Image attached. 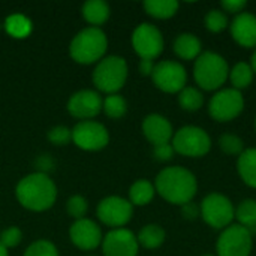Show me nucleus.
Here are the masks:
<instances>
[{
	"label": "nucleus",
	"instance_id": "34",
	"mask_svg": "<svg viewBox=\"0 0 256 256\" xmlns=\"http://www.w3.org/2000/svg\"><path fill=\"white\" fill-rule=\"evenodd\" d=\"M48 140L54 146H66L72 141V130L66 126H54L48 132Z\"/></svg>",
	"mask_w": 256,
	"mask_h": 256
},
{
	"label": "nucleus",
	"instance_id": "2",
	"mask_svg": "<svg viewBox=\"0 0 256 256\" xmlns=\"http://www.w3.org/2000/svg\"><path fill=\"white\" fill-rule=\"evenodd\" d=\"M15 195L18 202L30 212H45L57 200V188L45 172H33L21 178Z\"/></svg>",
	"mask_w": 256,
	"mask_h": 256
},
{
	"label": "nucleus",
	"instance_id": "38",
	"mask_svg": "<svg viewBox=\"0 0 256 256\" xmlns=\"http://www.w3.org/2000/svg\"><path fill=\"white\" fill-rule=\"evenodd\" d=\"M180 208H182V214L186 220H196L198 218H201L200 204H196L195 201H190V202L182 206Z\"/></svg>",
	"mask_w": 256,
	"mask_h": 256
},
{
	"label": "nucleus",
	"instance_id": "15",
	"mask_svg": "<svg viewBox=\"0 0 256 256\" xmlns=\"http://www.w3.org/2000/svg\"><path fill=\"white\" fill-rule=\"evenodd\" d=\"M102 98L98 92L94 90H80L70 96L68 100V111L70 116L81 118V120H88L96 117L102 111Z\"/></svg>",
	"mask_w": 256,
	"mask_h": 256
},
{
	"label": "nucleus",
	"instance_id": "23",
	"mask_svg": "<svg viewBox=\"0 0 256 256\" xmlns=\"http://www.w3.org/2000/svg\"><path fill=\"white\" fill-rule=\"evenodd\" d=\"M154 195V183H152L147 178H140L129 189V202L136 207H144L153 201Z\"/></svg>",
	"mask_w": 256,
	"mask_h": 256
},
{
	"label": "nucleus",
	"instance_id": "20",
	"mask_svg": "<svg viewBox=\"0 0 256 256\" xmlns=\"http://www.w3.org/2000/svg\"><path fill=\"white\" fill-rule=\"evenodd\" d=\"M237 172L242 182L256 189V147H248L237 158Z\"/></svg>",
	"mask_w": 256,
	"mask_h": 256
},
{
	"label": "nucleus",
	"instance_id": "39",
	"mask_svg": "<svg viewBox=\"0 0 256 256\" xmlns=\"http://www.w3.org/2000/svg\"><path fill=\"white\" fill-rule=\"evenodd\" d=\"M154 60H141L140 62V72L144 76H152L153 69H154Z\"/></svg>",
	"mask_w": 256,
	"mask_h": 256
},
{
	"label": "nucleus",
	"instance_id": "26",
	"mask_svg": "<svg viewBox=\"0 0 256 256\" xmlns=\"http://www.w3.org/2000/svg\"><path fill=\"white\" fill-rule=\"evenodd\" d=\"M236 224L256 234V200L246 198L236 206Z\"/></svg>",
	"mask_w": 256,
	"mask_h": 256
},
{
	"label": "nucleus",
	"instance_id": "19",
	"mask_svg": "<svg viewBox=\"0 0 256 256\" xmlns=\"http://www.w3.org/2000/svg\"><path fill=\"white\" fill-rule=\"evenodd\" d=\"M172 51L176 56L186 62H195L202 52V42L201 39L190 32H183L177 34L172 42Z\"/></svg>",
	"mask_w": 256,
	"mask_h": 256
},
{
	"label": "nucleus",
	"instance_id": "17",
	"mask_svg": "<svg viewBox=\"0 0 256 256\" xmlns=\"http://www.w3.org/2000/svg\"><path fill=\"white\" fill-rule=\"evenodd\" d=\"M70 242L81 250H93L102 243L100 228L90 219H80L69 230Z\"/></svg>",
	"mask_w": 256,
	"mask_h": 256
},
{
	"label": "nucleus",
	"instance_id": "30",
	"mask_svg": "<svg viewBox=\"0 0 256 256\" xmlns=\"http://www.w3.org/2000/svg\"><path fill=\"white\" fill-rule=\"evenodd\" d=\"M102 111L110 118H122L128 111V102L120 94H108L102 102Z\"/></svg>",
	"mask_w": 256,
	"mask_h": 256
},
{
	"label": "nucleus",
	"instance_id": "18",
	"mask_svg": "<svg viewBox=\"0 0 256 256\" xmlns=\"http://www.w3.org/2000/svg\"><path fill=\"white\" fill-rule=\"evenodd\" d=\"M141 129L144 136L153 147L171 142L176 132L171 122L162 114H148L142 120Z\"/></svg>",
	"mask_w": 256,
	"mask_h": 256
},
{
	"label": "nucleus",
	"instance_id": "31",
	"mask_svg": "<svg viewBox=\"0 0 256 256\" xmlns=\"http://www.w3.org/2000/svg\"><path fill=\"white\" fill-rule=\"evenodd\" d=\"M218 144H219V148L222 153L228 154V156H240L243 152H244V141L236 135V134H224L219 136L218 140Z\"/></svg>",
	"mask_w": 256,
	"mask_h": 256
},
{
	"label": "nucleus",
	"instance_id": "42",
	"mask_svg": "<svg viewBox=\"0 0 256 256\" xmlns=\"http://www.w3.org/2000/svg\"><path fill=\"white\" fill-rule=\"evenodd\" d=\"M254 126H255V132H256V116H255V123H254Z\"/></svg>",
	"mask_w": 256,
	"mask_h": 256
},
{
	"label": "nucleus",
	"instance_id": "13",
	"mask_svg": "<svg viewBox=\"0 0 256 256\" xmlns=\"http://www.w3.org/2000/svg\"><path fill=\"white\" fill-rule=\"evenodd\" d=\"M134 206L122 196H106L98 206V218L102 224L118 230L130 222Z\"/></svg>",
	"mask_w": 256,
	"mask_h": 256
},
{
	"label": "nucleus",
	"instance_id": "5",
	"mask_svg": "<svg viewBox=\"0 0 256 256\" xmlns=\"http://www.w3.org/2000/svg\"><path fill=\"white\" fill-rule=\"evenodd\" d=\"M129 74L128 63L120 56L104 57L94 68L92 80L93 84L104 93L116 94L126 84Z\"/></svg>",
	"mask_w": 256,
	"mask_h": 256
},
{
	"label": "nucleus",
	"instance_id": "12",
	"mask_svg": "<svg viewBox=\"0 0 256 256\" xmlns=\"http://www.w3.org/2000/svg\"><path fill=\"white\" fill-rule=\"evenodd\" d=\"M72 141L81 150L98 152L108 146L110 134L102 123L93 120H82L72 129Z\"/></svg>",
	"mask_w": 256,
	"mask_h": 256
},
{
	"label": "nucleus",
	"instance_id": "33",
	"mask_svg": "<svg viewBox=\"0 0 256 256\" xmlns=\"http://www.w3.org/2000/svg\"><path fill=\"white\" fill-rule=\"evenodd\" d=\"M24 256H58V252H57V248L51 242L38 240L27 248Z\"/></svg>",
	"mask_w": 256,
	"mask_h": 256
},
{
	"label": "nucleus",
	"instance_id": "22",
	"mask_svg": "<svg viewBox=\"0 0 256 256\" xmlns=\"http://www.w3.org/2000/svg\"><path fill=\"white\" fill-rule=\"evenodd\" d=\"M254 78H255V72L249 64V62H237L234 66L230 68L228 81L231 82V87L238 92H243L244 88L250 87Z\"/></svg>",
	"mask_w": 256,
	"mask_h": 256
},
{
	"label": "nucleus",
	"instance_id": "41",
	"mask_svg": "<svg viewBox=\"0 0 256 256\" xmlns=\"http://www.w3.org/2000/svg\"><path fill=\"white\" fill-rule=\"evenodd\" d=\"M0 256H8V249L0 243Z\"/></svg>",
	"mask_w": 256,
	"mask_h": 256
},
{
	"label": "nucleus",
	"instance_id": "37",
	"mask_svg": "<svg viewBox=\"0 0 256 256\" xmlns=\"http://www.w3.org/2000/svg\"><path fill=\"white\" fill-rule=\"evenodd\" d=\"M174 154H176V152H174V147L171 142L153 147V156L159 162H168L174 158Z\"/></svg>",
	"mask_w": 256,
	"mask_h": 256
},
{
	"label": "nucleus",
	"instance_id": "29",
	"mask_svg": "<svg viewBox=\"0 0 256 256\" xmlns=\"http://www.w3.org/2000/svg\"><path fill=\"white\" fill-rule=\"evenodd\" d=\"M204 27L210 33H220L230 27L228 15L220 8L210 9L204 16Z\"/></svg>",
	"mask_w": 256,
	"mask_h": 256
},
{
	"label": "nucleus",
	"instance_id": "14",
	"mask_svg": "<svg viewBox=\"0 0 256 256\" xmlns=\"http://www.w3.org/2000/svg\"><path fill=\"white\" fill-rule=\"evenodd\" d=\"M138 250L136 236L126 228L112 230L102 238L104 256H138Z\"/></svg>",
	"mask_w": 256,
	"mask_h": 256
},
{
	"label": "nucleus",
	"instance_id": "16",
	"mask_svg": "<svg viewBox=\"0 0 256 256\" xmlns=\"http://www.w3.org/2000/svg\"><path fill=\"white\" fill-rule=\"evenodd\" d=\"M230 34L232 40L248 50L256 48V15L252 12H242L230 21Z\"/></svg>",
	"mask_w": 256,
	"mask_h": 256
},
{
	"label": "nucleus",
	"instance_id": "43",
	"mask_svg": "<svg viewBox=\"0 0 256 256\" xmlns=\"http://www.w3.org/2000/svg\"><path fill=\"white\" fill-rule=\"evenodd\" d=\"M202 256H216V255H210V254H207V255H202Z\"/></svg>",
	"mask_w": 256,
	"mask_h": 256
},
{
	"label": "nucleus",
	"instance_id": "27",
	"mask_svg": "<svg viewBox=\"0 0 256 256\" xmlns=\"http://www.w3.org/2000/svg\"><path fill=\"white\" fill-rule=\"evenodd\" d=\"M177 100L182 110L188 112H196L204 106V94L202 90L194 86H186L178 94Z\"/></svg>",
	"mask_w": 256,
	"mask_h": 256
},
{
	"label": "nucleus",
	"instance_id": "21",
	"mask_svg": "<svg viewBox=\"0 0 256 256\" xmlns=\"http://www.w3.org/2000/svg\"><path fill=\"white\" fill-rule=\"evenodd\" d=\"M82 16L87 22L92 24V27L102 26L111 14L110 4L104 0H88L82 4Z\"/></svg>",
	"mask_w": 256,
	"mask_h": 256
},
{
	"label": "nucleus",
	"instance_id": "40",
	"mask_svg": "<svg viewBox=\"0 0 256 256\" xmlns=\"http://www.w3.org/2000/svg\"><path fill=\"white\" fill-rule=\"evenodd\" d=\"M249 64L252 66V69H254V72H255V75H256V48L254 50L252 56H250V62H249Z\"/></svg>",
	"mask_w": 256,
	"mask_h": 256
},
{
	"label": "nucleus",
	"instance_id": "28",
	"mask_svg": "<svg viewBox=\"0 0 256 256\" xmlns=\"http://www.w3.org/2000/svg\"><path fill=\"white\" fill-rule=\"evenodd\" d=\"M4 27H6V32L14 36V38H26L32 32V22L27 16L24 15H20V14H15V15H10L6 18V22H4Z\"/></svg>",
	"mask_w": 256,
	"mask_h": 256
},
{
	"label": "nucleus",
	"instance_id": "1",
	"mask_svg": "<svg viewBox=\"0 0 256 256\" xmlns=\"http://www.w3.org/2000/svg\"><path fill=\"white\" fill-rule=\"evenodd\" d=\"M156 194L172 206H184L196 196L198 180L196 176L180 165L164 168L154 180Z\"/></svg>",
	"mask_w": 256,
	"mask_h": 256
},
{
	"label": "nucleus",
	"instance_id": "32",
	"mask_svg": "<svg viewBox=\"0 0 256 256\" xmlns=\"http://www.w3.org/2000/svg\"><path fill=\"white\" fill-rule=\"evenodd\" d=\"M66 210H68V214L76 220L80 219H84L87 210H88V204H87V200L81 195H74L68 200V204H66Z\"/></svg>",
	"mask_w": 256,
	"mask_h": 256
},
{
	"label": "nucleus",
	"instance_id": "10",
	"mask_svg": "<svg viewBox=\"0 0 256 256\" xmlns=\"http://www.w3.org/2000/svg\"><path fill=\"white\" fill-rule=\"evenodd\" d=\"M150 78L160 92L170 94H178L188 86V70L176 60L158 62Z\"/></svg>",
	"mask_w": 256,
	"mask_h": 256
},
{
	"label": "nucleus",
	"instance_id": "8",
	"mask_svg": "<svg viewBox=\"0 0 256 256\" xmlns=\"http://www.w3.org/2000/svg\"><path fill=\"white\" fill-rule=\"evenodd\" d=\"M246 105L242 92L232 87H224L213 93L208 100V116L218 123H228L240 117Z\"/></svg>",
	"mask_w": 256,
	"mask_h": 256
},
{
	"label": "nucleus",
	"instance_id": "7",
	"mask_svg": "<svg viewBox=\"0 0 256 256\" xmlns=\"http://www.w3.org/2000/svg\"><path fill=\"white\" fill-rule=\"evenodd\" d=\"M201 219L213 230L222 231L234 224L236 207L232 201L219 192H212L202 198L200 202Z\"/></svg>",
	"mask_w": 256,
	"mask_h": 256
},
{
	"label": "nucleus",
	"instance_id": "6",
	"mask_svg": "<svg viewBox=\"0 0 256 256\" xmlns=\"http://www.w3.org/2000/svg\"><path fill=\"white\" fill-rule=\"evenodd\" d=\"M171 144L174 147L176 154L184 156V158H204L212 150V138L208 132L200 126L188 124L174 132V136L171 140Z\"/></svg>",
	"mask_w": 256,
	"mask_h": 256
},
{
	"label": "nucleus",
	"instance_id": "36",
	"mask_svg": "<svg viewBox=\"0 0 256 256\" xmlns=\"http://www.w3.org/2000/svg\"><path fill=\"white\" fill-rule=\"evenodd\" d=\"M219 6L226 15H234L236 16V15L246 10L248 2L246 0H222Z\"/></svg>",
	"mask_w": 256,
	"mask_h": 256
},
{
	"label": "nucleus",
	"instance_id": "9",
	"mask_svg": "<svg viewBox=\"0 0 256 256\" xmlns=\"http://www.w3.org/2000/svg\"><path fill=\"white\" fill-rule=\"evenodd\" d=\"M254 234L238 224L222 230L216 242V256H250Z\"/></svg>",
	"mask_w": 256,
	"mask_h": 256
},
{
	"label": "nucleus",
	"instance_id": "4",
	"mask_svg": "<svg viewBox=\"0 0 256 256\" xmlns=\"http://www.w3.org/2000/svg\"><path fill=\"white\" fill-rule=\"evenodd\" d=\"M108 39L99 27L82 28L70 42L69 54L80 64H92L100 62L106 52Z\"/></svg>",
	"mask_w": 256,
	"mask_h": 256
},
{
	"label": "nucleus",
	"instance_id": "11",
	"mask_svg": "<svg viewBox=\"0 0 256 256\" xmlns=\"http://www.w3.org/2000/svg\"><path fill=\"white\" fill-rule=\"evenodd\" d=\"M132 46L141 60H154L164 52V34L154 24L141 22L132 33Z\"/></svg>",
	"mask_w": 256,
	"mask_h": 256
},
{
	"label": "nucleus",
	"instance_id": "35",
	"mask_svg": "<svg viewBox=\"0 0 256 256\" xmlns=\"http://www.w3.org/2000/svg\"><path fill=\"white\" fill-rule=\"evenodd\" d=\"M21 238H22V232L20 228L16 226H9L6 228L2 236H0V243L8 249V248H15L21 243Z\"/></svg>",
	"mask_w": 256,
	"mask_h": 256
},
{
	"label": "nucleus",
	"instance_id": "25",
	"mask_svg": "<svg viewBox=\"0 0 256 256\" xmlns=\"http://www.w3.org/2000/svg\"><path fill=\"white\" fill-rule=\"evenodd\" d=\"M165 238H166L165 230L156 224H148V225L142 226L136 236L138 244L146 249H150V250L160 248L165 243Z\"/></svg>",
	"mask_w": 256,
	"mask_h": 256
},
{
	"label": "nucleus",
	"instance_id": "3",
	"mask_svg": "<svg viewBox=\"0 0 256 256\" xmlns=\"http://www.w3.org/2000/svg\"><path fill=\"white\" fill-rule=\"evenodd\" d=\"M230 64L226 58L216 51H202L201 56L194 62L192 75L200 90L218 92L224 88L228 81Z\"/></svg>",
	"mask_w": 256,
	"mask_h": 256
},
{
	"label": "nucleus",
	"instance_id": "24",
	"mask_svg": "<svg viewBox=\"0 0 256 256\" xmlns=\"http://www.w3.org/2000/svg\"><path fill=\"white\" fill-rule=\"evenodd\" d=\"M142 8L147 15L156 20H170L172 18L180 8L177 0H146Z\"/></svg>",
	"mask_w": 256,
	"mask_h": 256
}]
</instances>
